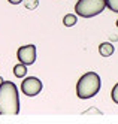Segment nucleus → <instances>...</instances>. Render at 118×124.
I'll return each instance as SVG.
<instances>
[{
	"label": "nucleus",
	"mask_w": 118,
	"mask_h": 124,
	"mask_svg": "<svg viewBox=\"0 0 118 124\" xmlns=\"http://www.w3.org/2000/svg\"><path fill=\"white\" fill-rule=\"evenodd\" d=\"M16 57L20 60V63H24L27 66L33 64L36 61V46L34 45H24V46H20L16 51Z\"/></svg>",
	"instance_id": "obj_5"
},
{
	"label": "nucleus",
	"mask_w": 118,
	"mask_h": 124,
	"mask_svg": "<svg viewBox=\"0 0 118 124\" xmlns=\"http://www.w3.org/2000/svg\"><path fill=\"white\" fill-rule=\"evenodd\" d=\"M111 96H112V100L118 105V82L115 84V87L112 88V93H111Z\"/></svg>",
	"instance_id": "obj_10"
},
{
	"label": "nucleus",
	"mask_w": 118,
	"mask_h": 124,
	"mask_svg": "<svg viewBox=\"0 0 118 124\" xmlns=\"http://www.w3.org/2000/svg\"><path fill=\"white\" fill-rule=\"evenodd\" d=\"M106 2V8L111 9L112 12H117L118 14V0H105Z\"/></svg>",
	"instance_id": "obj_9"
},
{
	"label": "nucleus",
	"mask_w": 118,
	"mask_h": 124,
	"mask_svg": "<svg viewBox=\"0 0 118 124\" xmlns=\"http://www.w3.org/2000/svg\"><path fill=\"white\" fill-rule=\"evenodd\" d=\"M114 51H115V48H114V45H112L111 42H103V43L99 45V52H100L102 57H109V55H112Z\"/></svg>",
	"instance_id": "obj_6"
},
{
	"label": "nucleus",
	"mask_w": 118,
	"mask_h": 124,
	"mask_svg": "<svg viewBox=\"0 0 118 124\" xmlns=\"http://www.w3.org/2000/svg\"><path fill=\"white\" fill-rule=\"evenodd\" d=\"M76 21H78V18H76V15H73V14H67L64 18H63V24H64L66 27H72V25H75Z\"/></svg>",
	"instance_id": "obj_8"
},
{
	"label": "nucleus",
	"mask_w": 118,
	"mask_h": 124,
	"mask_svg": "<svg viewBox=\"0 0 118 124\" xmlns=\"http://www.w3.org/2000/svg\"><path fill=\"white\" fill-rule=\"evenodd\" d=\"M100 85H102L100 76L96 72H87L85 75L79 78V81L76 84V96L82 100L91 99L99 93Z\"/></svg>",
	"instance_id": "obj_2"
},
{
	"label": "nucleus",
	"mask_w": 118,
	"mask_h": 124,
	"mask_svg": "<svg viewBox=\"0 0 118 124\" xmlns=\"http://www.w3.org/2000/svg\"><path fill=\"white\" fill-rule=\"evenodd\" d=\"M3 84V78H0V85H2Z\"/></svg>",
	"instance_id": "obj_12"
},
{
	"label": "nucleus",
	"mask_w": 118,
	"mask_h": 124,
	"mask_svg": "<svg viewBox=\"0 0 118 124\" xmlns=\"http://www.w3.org/2000/svg\"><path fill=\"white\" fill-rule=\"evenodd\" d=\"M20 114V94L18 87L11 81H3L0 85V115Z\"/></svg>",
	"instance_id": "obj_1"
},
{
	"label": "nucleus",
	"mask_w": 118,
	"mask_h": 124,
	"mask_svg": "<svg viewBox=\"0 0 118 124\" xmlns=\"http://www.w3.org/2000/svg\"><path fill=\"white\" fill-rule=\"evenodd\" d=\"M8 2H9V3H12V5H20L23 0H8Z\"/></svg>",
	"instance_id": "obj_11"
},
{
	"label": "nucleus",
	"mask_w": 118,
	"mask_h": 124,
	"mask_svg": "<svg viewBox=\"0 0 118 124\" xmlns=\"http://www.w3.org/2000/svg\"><path fill=\"white\" fill-rule=\"evenodd\" d=\"M14 75H15L16 78H24V76L27 75V64L20 63V64L14 66Z\"/></svg>",
	"instance_id": "obj_7"
},
{
	"label": "nucleus",
	"mask_w": 118,
	"mask_h": 124,
	"mask_svg": "<svg viewBox=\"0 0 118 124\" xmlns=\"http://www.w3.org/2000/svg\"><path fill=\"white\" fill-rule=\"evenodd\" d=\"M21 91L29 96V97H33V96H38L40 91H42V81L36 76H30V78H25L24 81L21 82Z\"/></svg>",
	"instance_id": "obj_4"
},
{
	"label": "nucleus",
	"mask_w": 118,
	"mask_h": 124,
	"mask_svg": "<svg viewBox=\"0 0 118 124\" xmlns=\"http://www.w3.org/2000/svg\"><path fill=\"white\" fill-rule=\"evenodd\" d=\"M105 8V0H78L75 5V12L81 18H93V16L102 14Z\"/></svg>",
	"instance_id": "obj_3"
},
{
	"label": "nucleus",
	"mask_w": 118,
	"mask_h": 124,
	"mask_svg": "<svg viewBox=\"0 0 118 124\" xmlns=\"http://www.w3.org/2000/svg\"><path fill=\"white\" fill-rule=\"evenodd\" d=\"M117 27H118V20H117Z\"/></svg>",
	"instance_id": "obj_13"
}]
</instances>
